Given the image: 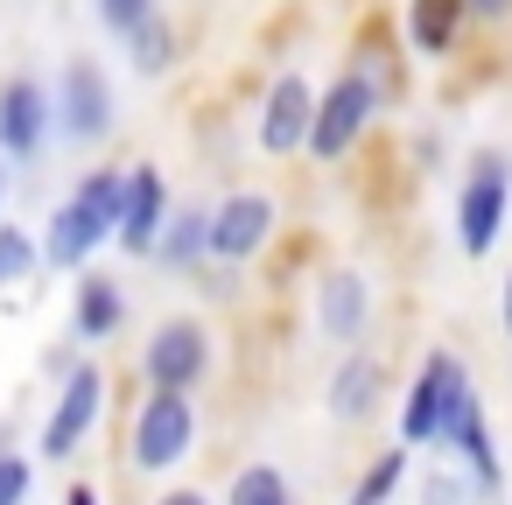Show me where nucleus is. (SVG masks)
Listing matches in <instances>:
<instances>
[{
	"instance_id": "423d86ee",
	"label": "nucleus",
	"mask_w": 512,
	"mask_h": 505,
	"mask_svg": "<svg viewBox=\"0 0 512 505\" xmlns=\"http://www.w3.org/2000/svg\"><path fill=\"white\" fill-rule=\"evenodd\" d=\"M211 365H218V344L204 316H155V330L141 337V379L162 393H197Z\"/></svg>"
},
{
	"instance_id": "f03ea898",
	"label": "nucleus",
	"mask_w": 512,
	"mask_h": 505,
	"mask_svg": "<svg viewBox=\"0 0 512 505\" xmlns=\"http://www.w3.org/2000/svg\"><path fill=\"white\" fill-rule=\"evenodd\" d=\"M50 106H57V141L64 148H106L120 127V85L99 57L71 50L50 78Z\"/></svg>"
},
{
	"instance_id": "f8f14e48",
	"label": "nucleus",
	"mask_w": 512,
	"mask_h": 505,
	"mask_svg": "<svg viewBox=\"0 0 512 505\" xmlns=\"http://www.w3.org/2000/svg\"><path fill=\"white\" fill-rule=\"evenodd\" d=\"M169 211H176V190H169L162 162H127V211H120V239L113 246L127 260H148L162 225H169Z\"/></svg>"
},
{
	"instance_id": "a211bd4d",
	"label": "nucleus",
	"mask_w": 512,
	"mask_h": 505,
	"mask_svg": "<svg viewBox=\"0 0 512 505\" xmlns=\"http://www.w3.org/2000/svg\"><path fill=\"white\" fill-rule=\"evenodd\" d=\"M148 260H155L162 274H183V281H190V274L211 260V204H176Z\"/></svg>"
},
{
	"instance_id": "ddd939ff",
	"label": "nucleus",
	"mask_w": 512,
	"mask_h": 505,
	"mask_svg": "<svg viewBox=\"0 0 512 505\" xmlns=\"http://www.w3.org/2000/svg\"><path fill=\"white\" fill-rule=\"evenodd\" d=\"M120 330H127V281L92 260L85 274H71V344L99 351V344H113Z\"/></svg>"
},
{
	"instance_id": "412c9836",
	"label": "nucleus",
	"mask_w": 512,
	"mask_h": 505,
	"mask_svg": "<svg viewBox=\"0 0 512 505\" xmlns=\"http://www.w3.org/2000/svg\"><path fill=\"white\" fill-rule=\"evenodd\" d=\"M407 470H414V449H407V442L379 449V456L365 463V477L351 484V505H393V491L407 484Z\"/></svg>"
},
{
	"instance_id": "7ed1b4c3",
	"label": "nucleus",
	"mask_w": 512,
	"mask_h": 505,
	"mask_svg": "<svg viewBox=\"0 0 512 505\" xmlns=\"http://www.w3.org/2000/svg\"><path fill=\"white\" fill-rule=\"evenodd\" d=\"M470 393H477V379H470V365H463V351H449V344H435V351L421 358V372H414V386L400 393V442H407V449H442Z\"/></svg>"
},
{
	"instance_id": "bb28decb",
	"label": "nucleus",
	"mask_w": 512,
	"mask_h": 505,
	"mask_svg": "<svg viewBox=\"0 0 512 505\" xmlns=\"http://www.w3.org/2000/svg\"><path fill=\"white\" fill-rule=\"evenodd\" d=\"M463 8H470V22H484V29L512 22V0H463Z\"/></svg>"
},
{
	"instance_id": "393cba45",
	"label": "nucleus",
	"mask_w": 512,
	"mask_h": 505,
	"mask_svg": "<svg viewBox=\"0 0 512 505\" xmlns=\"http://www.w3.org/2000/svg\"><path fill=\"white\" fill-rule=\"evenodd\" d=\"M190 288H197L204 302H232V295H239V267H225V260H204V267L190 274Z\"/></svg>"
},
{
	"instance_id": "2f4dec72",
	"label": "nucleus",
	"mask_w": 512,
	"mask_h": 505,
	"mask_svg": "<svg viewBox=\"0 0 512 505\" xmlns=\"http://www.w3.org/2000/svg\"><path fill=\"white\" fill-rule=\"evenodd\" d=\"M8 183H15V162L0 155V218H8Z\"/></svg>"
},
{
	"instance_id": "4be33fe9",
	"label": "nucleus",
	"mask_w": 512,
	"mask_h": 505,
	"mask_svg": "<svg viewBox=\"0 0 512 505\" xmlns=\"http://www.w3.org/2000/svg\"><path fill=\"white\" fill-rule=\"evenodd\" d=\"M225 505H295V484L281 463H239L225 484Z\"/></svg>"
},
{
	"instance_id": "dca6fc26",
	"label": "nucleus",
	"mask_w": 512,
	"mask_h": 505,
	"mask_svg": "<svg viewBox=\"0 0 512 505\" xmlns=\"http://www.w3.org/2000/svg\"><path fill=\"white\" fill-rule=\"evenodd\" d=\"M442 449L463 463V477L477 484V498H498V491H505V463H498V442H491L484 393H470V400H463V414H456V428H449V442H442Z\"/></svg>"
},
{
	"instance_id": "0eeeda50",
	"label": "nucleus",
	"mask_w": 512,
	"mask_h": 505,
	"mask_svg": "<svg viewBox=\"0 0 512 505\" xmlns=\"http://www.w3.org/2000/svg\"><path fill=\"white\" fill-rule=\"evenodd\" d=\"M106 365L99 358H85L71 379H57L50 386V414H43V435H36V449L50 456V463H71L85 442H92V428L106 421Z\"/></svg>"
},
{
	"instance_id": "b1692460",
	"label": "nucleus",
	"mask_w": 512,
	"mask_h": 505,
	"mask_svg": "<svg viewBox=\"0 0 512 505\" xmlns=\"http://www.w3.org/2000/svg\"><path fill=\"white\" fill-rule=\"evenodd\" d=\"M36 491V463L22 449H0V505H29Z\"/></svg>"
},
{
	"instance_id": "f257e3e1",
	"label": "nucleus",
	"mask_w": 512,
	"mask_h": 505,
	"mask_svg": "<svg viewBox=\"0 0 512 505\" xmlns=\"http://www.w3.org/2000/svg\"><path fill=\"white\" fill-rule=\"evenodd\" d=\"M449 225H456V253L463 260H491L505 225H512V155L505 148H477L463 183H456V204H449Z\"/></svg>"
},
{
	"instance_id": "4468645a",
	"label": "nucleus",
	"mask_w": 512,
	"mask_h": 505,
	"mask_svg": "<svg viewBox=\"0 0 512 505\" xmlns=\"http://www.w3.org/2000/svg\"><path fill=\"white\" fill-rule=\"evenodd\" d=\"M106 246H113V232H106L78 197H57V204H50V218H43V267H50V274H85Z\"/></svg>"
},
{
	"instance_id": "a878e982",
	"label": "nucleus",
	"mask_w": 512,
	"mask_h": 505,
	"mask_svg": "<svg viewBox=\"0 0 512 505\" xmlns=\"http://www.w3.org/2000/svg\"><path fill=\"white\" fill-rule=\"evenodd\" d=\"M470 498H477V484L470 477H449V470H435L421 484V505H470Z\"/></svg>"
},
{
	"instance_id": "20e7f679",
	"label": "nucleus",
	"mask_w": 512,
	"mask_h": 505,
	"mask_svg": "<svg viewBox=\"0 0 512 505\" xmlns=\"http://www.w3.org/2000/svg\"><path fill=\"white\" fill-rule=\"evenodd\" d=\"M386 106H393V92H386L379 78H365L358 64H344V71L316 92V127H309V148H302V155H309L316 169L344 162V155L372 134V120H379Z\"/></svg>"
},
{
	"instance_id": "cd10ccee",
	"label": "nucleus",
	"mask_w": 512,
	"mask_h": 505,
	"mask_svg": "<svg viewBox=\"0 0 512 505\" xmlns=\"http://www.w3.org/2000/svg\"><path fill=\"white\" fill-rule=\"evenodd\" d=\"M435 155H442V134H435V127H421V134H414V162H421V169H435Z\"/></svg>"
},
{
	"instance_id": "6ab92c4d",
	"label": "nucleus",
	"mask_w": 512,
	"mask_h": 505,
	"mask_svg": "<svg viewBox=\"0 0 512 505\" xmlns=\"http://www.w3.org/2000/svg\"><path fill=\"white\" fill-rule=\"evenodd\" d=\"M127 64H134V78H169V71L183 64V29H176L169 15H155L148 29L127 36Z\"/></svg>"
},
{
	"instance_id": "7c9ffc66",
	"label": "nucleus",
	"mask_w": 512,
	"mask_h": 505,
	"mask_svg": "<svg viewBox=\"0 0 512 505\" xmlns=\"http://www.w3.org/2000/svg\"><path fill=\"white\" fill-rule=\"evenodd\" d=\"M64 505H99V484H71V491H64Z\"/></svg>"
},
{
	"instance_id": "2eb2a0df",
	"label": "nucleus",
	"mask_w": 512,
	"mask_h": 505,
	"mask_svg": "<svg viewBox=\"0 0 512 505\" xmlns=\"http://www.w3.org/2000/svg\"><path fill=\"white\" fill-rule=\"evenodd\" d=\"M323 407H330V421H344V428H358V421H372L379 407H386V365L358 344V351H344V365L330 372V386H323Z\"/></svg>"
},
{
	"instance_id": "1a4fd4ad",
	"label": "nucleus",
	"mask_w": 512,
	"mask_h": 505,
	"mask_svg": "<svg viewBox=\"0 0 512 505\" xmlns=\"http://www.w3.org/2000/svg\"><path fill=\"white\" fill-rule=\"evenodd\" d=\"M50 141H57L50 78H36V71H8V78H0V155L22 169V162H43Z\"/></svg>"
},
{
	"instance_id": "5701e85b",
	"label": "nucleus",
	"mask_w": 512,
	"mask_h": 505,
	"mask_svg": "<svg viewBox=\"0 0 512 505\" xmlns=\"http://www.w3.org/2000/svg\"><path fill=\"white\" fill-rule=\"evenodd\" d=\"M162 15V0H92V22L113 36V43H127L134 29H148Z\"/></svg>"
},
{
	"instance_id": "f3484780",
	"label": "nucleus",
	"mask_w": 512,
	"mask_h": 505,
	"mask_svg": "<svg viewBox=\"0 0 512 505\" xmlns=\"http://www.w3.org/2000/svg\"><path fill=\"white\" fill-rule=\"evenodd\" d=\"M400 29H407V50L421 64H449L456 43H463V29H470V8H463V0H407Z\"/></svg>"
},
{
	"instance_id": "c756f323",
	"label": "nucleus",
	"mask_w": 512,
	"mask_h": 505,
	"mask_svg": "<svg viewBox=\"0 0 512 505\" xmlns=\"http://www.w3.org/2000/svg\"><path fill=\"white\" fill-rule=\"evenodd\" d=\"M498 323H505V337H512V267L498 274Z\"/></svg>"
},
{
	"instance_id": "c85d7f7f",
	"label": "nucleus",
	"mask_w": 512,
	"mask_h": 505,
	"mask_svg": "<svg viewBox=\"0 0 512 505\" xmlns=\"http://www.w3.org/2000/svg\"><path fill=\"white\" fill-rule=\"evenodd\" d=\"M148 505H211V498H204L197 484H169V491H162V498H148Z\"/></svg>"
},
{
	"instance_id": "6e6552de",
	"label": "nucleus",
	"mask_w": 512,
	"mask_h": 505,
	"mask_svg": "<svg viewBox=\"0 0 512 505\" xmlns=\"http://www.w3.org/2000/svg\"><path fill=\"white\" fill-rule=\"evenodd\" d=\"M316 92H323V85H309V71H274V78H267L260 113H253V148H260L267 162H288V155L309 148Z\"/></svg>"
},
{
	"instance_id": "39448f33",
	"label": "nucleus",
	"mask_w": 512,
	"mask_h": 505,
	"mask_svg": "<svg viewBox=\"0 0 512 505\" xmlns=\"http://www.w3.org/2000/svg\"><path fill=\"white\" fill-rule=\"evenodd\" d=\"M190 449H197V400L148 386L141 407H134V421H127V463L141 477H162V470L190 463Z\"/></svg>"
},
{
	"instance_id": "9b49d317",
	"label": "nucleus",
	"mask_w": 512,
	"mask_h": 505,
	"mask_svg": "<svg viewBox=\"0 0 512 505\" xmlns=\"http://www.w3.org/2000/svg\"><path fill=\"white\" fill-rule=\"evenodd\" d=\"M316 330L337 351H358L372 330V274L365 267H323L316 274Z\"/></svg>"
},
{
	"instance_id": "aec40b11",
	"label": "nucleus",
	"mask_w": 512,
	"mask_h": 505,
	"mask_svg": "<svg viewBox=\"0 0 512 505\" xmlns=\"http://www.w3.org/2000/svg\"><path fill=\"white\" fill-rule=\"evenodd\" d=\"M43 274V232L36 225H15V218H0V295H15Z\"/></svg>"
},
{
	"instance_id": "9d476101",
	"label": "nucleus",
	"mask_w": 512,
	"mask_h": 505,
	"mask_svg": "<svg viewBox=\"0 0 512 505\" xmlns=\"http://www.w3.org/2000/svg\"><path fill=\"white\" fill-rule=\"evenodd\" d=\"M274 232H281L274 190H225L211 204V260H225V267H253L274 246Z\"/></svg>"
}]
</instances>
